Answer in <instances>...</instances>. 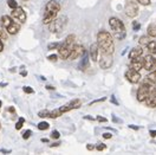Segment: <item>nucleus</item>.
<instances>
[{
  "label": "nucleus",
  "instance_id": "obj_1",
  "mask_svg": "<svg viewBox=\"0 0 156 155\" xmlns=\"http://www.w3.org/2000/svg\"><path fill=\"white\" fill-rule=\"evenodd\" d=\"M97 44L102 53H105V55H112L114 53V50H115L114 39L108 31L102 30V31L98 32Z\"/></svg>",
  "mask_w": 156,
  "mask_h": 155
},
{
  "label": "nucleus",
  "instance_id": "obj_2",
  "mask_svg": "<svg viewBox=\"0 0 156 155\" xmlns=\"http://www.w3.org/2000/svg\"><path fill=\"white\" fill-rule=\"evenodd\" d=\"M59 11H60V5H59L58 1L50 0L49 2L46 4V6H45V14H44L43 23L44 24H50L52 20L56 19Z\"/></svg>",
  "mask_w": 156,
  "mask_h": 155
},
{
  "label": "nucleus",
  "instance_id": "obj_3",
  "mask_svg": "<svg viewBox=\"0 0 156 155\" xmlns=\"http://www.w3.org/2000/svg\"><path fill=\"white\" fill-rule=\"evenodd\" d=\"M75 45V36L70 34L68 36L64 43H62L58 48V55L62 59H68L70 57V53L72 51V48Z\"/></svg>",
  "mask_w": 156,
  "mask_h": 155
},
{
  "label": "nucleus",
  "instance_id": "obj_4",
  "mask_svg": "<svg viewBox=\"0 0 156 155\" xmlns=\"http://www.w3.org/2000/svg\"><path fill=\"white\" fill-rule=\"evenodd\" d=\"M109 25L116 39H123L126 37V26L121 20L116 17H111L109 19Z\"/></svg>",
  "mask_w": 156,
  "mask_h": 155
},
{
  "label": "nucleus",
  "instance_id": "obj_5",
  "mask_svg": "<svg viewBox=\"0 0 156 155\" xmlns=\"http://www.w3.org/2000/svg\"><path fill=\"white\" fill-rule=\"evenodd\" d=\"M1 25L7 31V33H10V34H16L20 30L19 24H17V21H14L9 16H2L1 17Z\"/></svg>",
  "mask_w": 156,
  "mask_h": 155
},
{
  "label": "nucleus",
  "instance_id": "obj_6",
  "mask_svg": "<svg viewBox=\"0 0 156 155\" xmlns=\"http://www.w3.org/2000/svg\"><path fill=\"white\" fill-rule=\"evenodd\" d=\"M153 88H154L153 87V83H150L147 79V82H144L143 84H141V87L138 88V90H137V101L144 102L147 99V97H148V95L150 94Z\"/></svg>",
  "mask_w": 156,
  "mask_h": 155
},
{
  "label": "nucleus",
  "instance_id": "obj_7",
  "mask_svg": "<svg viewBox=\"0 0 156 155\" xmlns=\"http://www.w3.org/2000/svg\"><path fill=\"white\" fill-rule=\"evenodd\" d=\"M65 20H66V18H64V17L52 20L50 23V31L52 33H58L59 31H62L63 27L65 26Z\"/></svg>",
  "mask_w": 156,
  "mask_h": 155
},
{
  "label": "nucleus",
  "instance_id": "obj_8",
  "mask_svg": "<svg viewBox=\"0 0 156 155\" xmlns=\"http://www.w3.org/2000/svg\"><path fill=\"white\" fill-rule=\"evenodd\" d=\"M143 69L147 71H153L156 70V58L153 57L151 55H148L143 58Z\"/></svg>",
  "mask_w": 156,
  "mask_h": 155
},
{
  "label": "nucleus",
  "instance_id": "obj_9",
  "mask_svg": "<svg viewBox=\"0 0 156 155\" xmlns=\"http://www.w3.org/2000/svg\"><path fill=\"white\" fill-rule=\"evenodd\" d=\"M126 78L130 83H138L141 81V74L140 71H136L134 69H129L127 72H126Z\"/></svg>",
  "mask_w": 156,
  "mask_h": 155
},
{
  "label": "nucleus",
  "instance_id": "obj_10",
  "mask_svg": "<svg viewBox=\"0 0 156 155\" xmlns=\"http://www.w3.org/2000/svg\"><path fill=\"white\" fill-rule=\"evenodd\" d=\"M126 14H127L128 17H130V18H134V17H136L137 14H138V5H137L136 2H128L127 5H126Z\"/></svg>",
  "mask_w": 156,
  "mask_h": 155
},
{
  "label": "nucleus",
  "instance_id": "obj_11",
  "mask_svg": "<svg viewBox=\"0 0 156 155\" xmlns=\"http://www.w3.org/2000/svg\"><path fill=\"white\" fill-rule=\"evenodd\" d=\"M12 17L16 20H18L19 23H25L26 21V12L18 6L12 10Z\"/></svg>",
  "mask_w": 156,
  "mask_h": 155
},
{
  "label": "nucleus",
  "instance_id": "obj_12",
  "mask_svg": "<svg viewBox=\"0 0 156 155\" xmlns=\"http://www.w3.org/2000/svg\"><path fill=\"white\" fill-rule=\"evenodd\" d=\"M80 106H82V102H80L79 99H73V101L69 102L68 104L60 107L59 108V110H60V113H62V115H63L64 113H68V111L72 110V109H77V108H79Z\"/></svg>",
  "mask_w": 156,
  "mask_h": 155
},
{
  "label": "nucleus",
  "instance_id": "obj_13",
  "mask_svg": "<svg viewBox=\"0 0 156 155\" xmlns=\"http://www.w3.org/2000/svg\"><path fill=\"white\" fill-rule=\"evenodd\" d=\"M112 65V57L111 55H105V53H102V57L99 60V67L102 69H109Z\"/></svg>",
  "mask_w": 156,
  "mask_h": 155
},
{
  "label": "nucleus",
  "instance_id": "obj_14",
  "mask_svg": "<svg viewBox=\"0 0 156 155\" xmlns=\"http://www.w3.org/2000/svg\"><path fill=\"white\" fill-rule=\"evenodd\" d=\"M147 104V107L150 108H155L156 107V88H153L150 94L148 95L147 99L144 101Z\"/></svg>",
  "mask_w": 156,
  "mask_h": 155
},
{
  "label": "nucleus",
  "instance_id": "obj_15",
  "mask_svg": "<svg viewBox=\"0 0 156 155\" xmlns=\"http://www.w3.org/2000/svg\"><path fill=\"white\" fill-rule=\"evenodd\" d=\"M82 53H84V48L82 46V45H73V48H72V51H71V53H70V57L69 59H76L78 58Z\"/></svg>",
  "mask_w": 156,
  "mask_h": 155
},
{
  "label": "nucleus",
  "instance_id": "obj_16",
  "mask_svg": "<svg viewBox=\"0 0 156 155\" xmlns=\"http://www.w3.org/2000/svg\"><path fill=\"white\" fill-rule=\"evenodd\" d=\"M98 51H99V48H98V44H92L90 46V56H91V59L92 62H97L98 60Z\"/></svg>",
  "mask_w": 156,
  "mask_h": 155
},
{
  "label": "nucleus",
  "instance_id": "obj_17",
  "mask_svg": "<svg viewBox=\"0 0 156 155\" xmlns=\"http://www.w3.org/2000/svg\"><path fill=\"white\" fill-rule=\"evenodd\" d=\"M131 69L140 71L141 69H143V58L138 57V58L131 59Z\"/></svg>",
  "mask_w": 156,
  "mask_h": 155
},
{
  "label": "nucleus",
  "instance_id": "obj_18",
  "mask_svg": "<svg viewBox=\"0 0 156 155\" xmlns=\"http://www.w3.org/2000/svg\"><path fill=\"white\" fill-rule=\"evenodd\" d=\"M142 53H143V50H142L141 46H140V48H134L130 52H129V58L130 59L138 58V57L142 56Z\"/></svg>",
  "mask_w": 156,
  "mask_h": 155
},
{
  "label": "nucleus",
  "instance_id": "obj_19",
  "mask_svg": "<svg viewBox=\"0 0 156 155\" xmlns=\"http://www.w3.org/2000/svg\"><path fill=\"white\" fill-rule=\"evenodd\" d=\"M147 32H148V36L150 37H156V24H150L147 29Z\"/></svg>",
  "mask_w": 156,
  "mask_h": 155
},
{
  "label": "nucleus",
  "instance_id": "obj_20",
  "mask_svg": "<svg viewBox=\"0 0 156 155\" xmlns=\"http://www.w3.org/2000/svg\"><path fill=\"white\" fill-rule=\"evenodd\" d=\"M147 79H148L150 83L156 84V70H153V71L147 76Z\"/></svg>",
  "mask_w": 156,
  "mask_h": 155
},
{
  "label": "nucleus",
  "instance_id": "obj_21",
  "mask_svg": "<svg viewBox=\"0 0 156 155\" xmlns=\"http://www.w3.org/2000/svg\"><path fill=\"white\" fill-rule=\"evenodd\" d=\"M88 67H89V59H88V57H87V53L84 52V59L82 60V63H80L79 68H80V70H85Z\"/></svg>",
  "mask_w": 156,
  "mask_h": 155
},
{
  "label": "nucleus",
  "instance_id": "obj_22",
  "mask_svg": "<svg viewBox=\"0 0 156 155\" xmlns=\"http://www.w3.org/2000/svg\"><path fill=\"white\" fill-rule=\"evenodd\" d=\"M147 48H148V50H149L150 53L155 55L156 53V41H149V44L147 45Z\"/></svg>",
  "mask_w": 156,
  "mask_h": 155
},
{
  "label": "nucleus",
  "instance_id": "obj_23",
  "mask_svg": "<svg viewBox=\"0 0 156 155\" xmlns=\"http://www.w3.org/2000/svg\"><path fill=\"white\" fill-rule=\"evenodd\" d=\"M138 43H140V45L141 46H147L148 44H149V37H147V36H142L140 40H138Z\"/></svg>",
  "mask_w": 156,
  "mask_h": 155
},
{
  "label": "nucleus",
  "instance_id": "obj_24",
  "mask_svg": "<svg viewBox=\"0 0 156 155\" xmlns=\"http://www.w3.org/2000/svg\"><path fill=\"white\" fill-rule=\"evenodd\" d=\"M0 39L1 40H6L7 39V31L2 27V25L0 26Z\"/></svg>",
  "mask_w": 156,
  "mask_h": 155
},
{
  "label": "nucleus",
  "instance_id": "obj_25",
  "mask_svg": "<svg viewBox=\"0 0 156 155\" xmlns=\"http://www.w3.org/2000/svg\"><path fill=\"white\" fill-rule=\"evenodd\" d=\"M38 116L39 117H43V118H45V117H50V110L45 109V110H41V111H39Z\"/></svg>",
  "mask_w": 156,
  "mask_h": 155
},
{
  "label": "nucleus",
  "instance_id": "obj_26",
  "mask_svg": "<svg viewBox=\"0 0 156 155\" xmlns=\"http://www.w3.org/2000/svg\"><path fill=\"white\" fill-rule=\"evenodd\" d=\"M24 122H25V118H24V117H20L19 120H18V122L16 123V129H17V130L21 129V128H23V124H24Z\"/></svg>",
  "mask_w": 156,
  "mask_h": 155
},
{
  "label": "nucleus",
  "instance_id": "obj_27",
  "mask_svg": "<svg viewBox=\"0 0 156 155\" xmlns=\"http://www.w3.org/2000/svg\"><path fill=\"white\" fill-rule=\"evenodd\" d=\"M50 124L48 122H40L38 124V129L39 130H46V129H49Z\"/></svg>",
  "mask_w": 156,
  "mask_h": 155
},
{
  "label": "nucleus",
  "instance_id": "obj_28",
  "mask_svg": "<svg viewBox=\"0 0 156 155\" xmlns=\"http://www.w3.org/2000/svg\"><path fill=\"white\" fill-rule=\"evenodd\" d=\"M7 5H9V7H11L12 10L16 9V7H18V4H17L16 0H7Z\"/></svg>",
  "mask_w": 156,
  "mask_h": 155
},
{
  "label": "nucleus",
  "instance_id": "obj_29",
  "mask_svg": "<svg viewBox=\"0 0 156 155\" xmlns=\"http://www.w3.org/2000/svg\"><path fill=\"white\" fill-rule=\"evenodd\" d=\"M59 45L60 44H58V43H51V44H49V50H53V49H58Z\"/></svg>",
  "mask_w": 156,
  "mask_h": 155
},
{
  "label": "nucleus",
  "instance_id": "obj_30",
  "mask_svg": "<svg viewBox=\"0 0 156 155\" xmlns=\"http://www.w3.org/2000/svg\"><path fill=\"white\" fill-rule=\"evenodd\" d=\"M31 134H32V132L31 130H26L24 134H23V139H25V140H27L30 136H31Z\"/></svg>",
  "mask_w": 156,
  "mask_h": 155
},
{
  "label": "nucleus",
  "instance_id": "obj_31",
  "mask_svg": "<svg viewBox=\"0 0 156 155\" xmlns=\"http://www.w3.org/2000/svg\"><path fill=\"white\" fill-rule=\"evenodd\" d=\"M59 133L57 130H53L52 133H51V139H59Z\"/></svg>",
  "mask_w": 156,
  "mask_h": 155
},
{
  "label": "nucleus",
  "instance_id": "obj_32",
  "mask_svg": "<svg viewBox=\"0 0 156 155\" xmlns=\"http://www.w3.org/2000/svg\"><path fill=\"white\" fill-rule=\"evenodd\" d=\"M137 2L141 4V5H143V6H147V5L150 4V0H137Z\"/></svg>",
  "mask_w": 156,
  "mask_h": 155
},
{
  "label": "nucleus",
  "instance_id": "obj_33",
  "mask_svg": "<svg viewBox=\"0 0 156 155\" xmlns=\"http://www.w3.org/2000/svg\"><path fill=\"white\" fill-rule=\"evenodd\" d=\"M24 91H25L26 94H33V89L31 87H25L24 88Z\"/></svg>",
  "mask_w": 156,
  "mask_h": 155
},
{
  "label": "nucleus",
  "instance_id": "obj_34",
  "mask_svg": "<svg viewBox=\"0 0 156 155\" xmlns=\"http://www.w3.org/2000/svg\"><path fill=\"white\" fill-rule=\"evenodd\" d=\"M96 148H97V150H99V152H101V150H104V149L107 148V146L102 143V145H98L97 147H96Z\"/></svg>",
  "mask_w": 156,
  "mask_h": 155
},
{
  "label": "nucleus",
  "instance_id": "obj_35",
  "mask_svg": "<svg viewBox=\"0 0 156 155\" xmlns=\"http://www.w3.org/2000/svg\"><path fill=\"white\" fill-rule=\"evenodd\" d=\"M133 27H134V30H135V31H137V30L141 27V25H140L138 23H136V21H134V24H133Z\"/></svg>",
  "mask_w": 156,
  "mask_h": 155
},
{
  "label": "nucleus",
  "instance_id": "obj_36",
  "mask_svg": "<svg viewBox=\"0 0 156 155\" xmlns=\"http://www.w3.org/2000/svg\"><path fill=\"white\" fill-rule=\"evenodd\" d=\"M48 58H49L50 60H52V62H53V60L56 62V60H57V56H56V55H51V56H49Z\"/></svg>",
  "mask_w": 156,
  "mask_h": 155
},
{
  "label": "nucleus",
  "instance_id": "obj_37",
  "mask_svg": "<svg viewBox=\"0 0 156 155\" xmlns=\"http://www.w3.org/2000/svg\"><path fill=\"white\" fill-rule=\"evenodd\" d=\"M111 134H110V133H105V134H103V137H104V139H111Z\"/></svg>",
  "mask_w": 156,
  "mask_h": 155
},
{
  "label": "nucleus",
  "instance_id": "obj_38",
  "mask_svg": "<svg viewBox=\"0 0 156 155\" xmlns=\"http://www.w3.org/2000/svg\"><path fill=\"white\" fill-rule=\"evenodd\" d=\"M97 120L99 121V122H107V118H104V117H97Z\"/></svg>",
  "mask_w": 156,
  "mask_h": 155
},
{
  "label": "nucleus",
  "instance_id": "obj_39",
  "mask_svg": "<svg viewBox=\"0 0 156 155\" xmlns=\"http://www.w3.org/2000/svg\"><path fill=\"white\" fill-rule=\"evenodd\" d=\"M150 135L153 136V137H155V136H156V130H150Z\"/></svg>",
  "mask_w": 156,
  "mask_h": 155
},
{
  "label": "nucleus",
  "instance_id": "obj_40",
  "mask_svg": "<svg viewBox=\"0 0 156 155\" xmlns=\"http://www.w3.org/2000/svg\"><path fill=\"white\" fill-rule=\"evenodd\" d=\"M2 49H4V44H2V40L0 39V52L2 51Z\"/></svg>",
  "mask_w": 156,
  "mask_h": 155
},
{
  "label": "nucleus",
  "instance_id": "obj_41",
  "mask_svg": "<svg viewBox=\"0 0 156 155\" xmlns=\"http://www.w3.org/2000/svg\"><path fill=\"white\" fill-rule=\"evenodd\" d=\"M87 148H88V150H92L95 147H94V146H91V145H88L87 146Z\"/></svg>",
  "mask_w": 156,
  "mask_h": 155
},
{
  "label": "nucleus",
  "instance_id": "obj_42",
  "mask_svg": "<svg viewBox=\"0 0 156 155\" xmlns=\"http://www.w3.org/2000/svg\"><path fill=\"white\" fill-rule=\"evenodd\" d=\"M41 141H43V142H48L49 140H48V139H41Z\"/></svg>",
  "mask_w": 156,
  "mask_h": 155
},
{
  "label": "nucleus",
  "instance_id": "obj_43",
  "mask_svg": "<svg viewBox=\"0 0 156 155\" xmlns=\"http://www.w3.org/2000/svg\"><path fill=\"white\" fill-rule=\"evenodd\" d=\"M9 110H10L11 113H13V111H14V109H13V108H12V107H11L10 109H9Z\"/></svg>",
  "mask_w": 156,
  "mask_h": 155
},
{
  "label": "nucleus",
  "instance_id": "obj_44",
  "mask_svg": "<svg viewBox=\"0 0 156 155\" xmlns=\"http://www.w3.org/2000/svg\"><path fill=\"white\" fill-rule=\"evenodd\" d=\"M48 89H49V90H53L55 88H53V87H50V85H49V87H48Z\"/></svg>",
  "mask_w": 156,
  "mask_h": 155
},
{
  "label": "nucleus",
  "instance_id": "obj_45",
  "mask_svg": "<svg viewBox=\"0 0 156 155\" xmlns=\"http://www.w3.org/2000/svg\"><path fill=\"white\" fill-rule=\"evenodd\" d=\"M1 104H2V102H1V101H0V108H1Z\"/></svg>",
  "mask_w": 156,
  "mask_h": 155
},
{
  "label": "nucleus",
  "instance_id": "obj_46",
  "mask_svg": "<svg viewBox=\"0 0 156 155\" xmlns=\"http://www.w3.org/2000/svg\"><path fill=\"white\" fill-rule=\"evenodd\" d=\"M0 128H1V127H0Z\"/></svg>",
  "mask_w": 156,
  "mask_h": 155
},
{
  "label": "nucleus",
  "instance_id": "obj_47",
  "mask_svg": "<svg viewBox=\"0 0 156 155\" xmlns=\"http://www.w3.org/2000/svg\"><path fill=\"white\" fill-rule=\"evenodd\" d=\"M25 1H26V0H25Z\"/></svg>",
  "mask_w": 156,
  "mask_h": 155
}]
</instances>
